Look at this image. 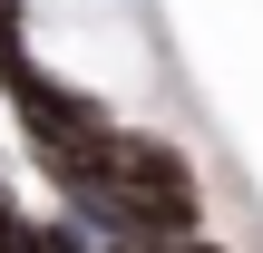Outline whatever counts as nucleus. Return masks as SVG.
<instances>
[{
	"mask_svg": "<svg viewBox=\"0 0 263 253\" xmlns=\"http://www.w3.org/2000/svg\"><path fill=\"white\" fill-rule=\"evenodd\" d=\"M29 59V0H0V68Z\"/></svg>",
	"mask_w": 263,
	"mask_h": 253,
	"instance_id": "obj_1",
	"label": "nucleus"
}]
</instances>
